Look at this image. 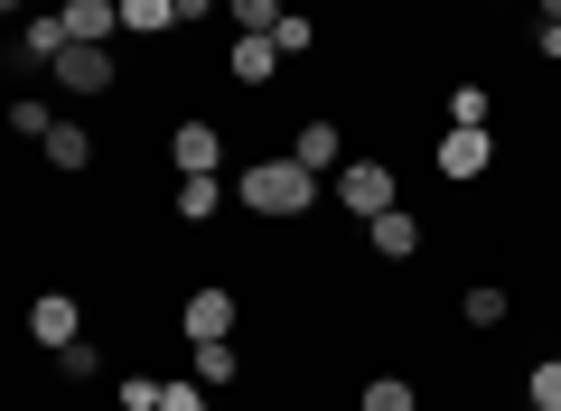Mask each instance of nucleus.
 <instances>
[{
	"label": "nucleus",
	"mask_w": 561,
	"mask_h": 411,
	"mask_svg": "<svg viewBox=\"0 0 561 411\" xmlns=\"http://www.w3.org/2000/svg\"><path fill=\"white\" fill-rule=\"evenodd\" d=\"M272 38H280V57H300V47L319 38V20H290V10H280V28H272Z\"/></svg>",
	"instance_id": "obj_25"
},
{
	"label": "nucleus",
	"mask_w": 561,
	"mask_h": 411,
	"mask_svg": "<svg viewBox=\"0 0 561 411\" xmlns=\"http://www.w3.org/2000/svg\"><path fill=\"white\" fill-rule=\"evenodd\" d=\"M76 47V28H66V10H28L20 20V66H47L57 76V57Z\"/></svg>",
	"instance_id": "obj_4"
},
{
	"label": "nucleus",
	"mask_w": 561,
	"mask_h": 411,
	"mask_svg": "<svg viewBox=\"0 0 561 411\" xmlns=\"http://www.w3.org/2000/svg\"><path fill=\"white\" fill-rule=\"evenodd\" d=\"M206 10H216V0H179V20H206Z\"/></svg>",
	"instance_id": "obj_27"
},
{
	"label": "nucleus",
	"mask_w": 561,
	"mask_h": 411,
	"mask_svg": "<svg viewBox=\"0 0 561 411\" xmlns=\"http://www.w3.org/2000/svg\"><path fill=\"white\" fill-rule=\"evenodd\" d=\"M365 411H421V392L402 384V374H375V384H365Z\"/></svg>",
	"instance_id": "obj_19"
},
{
	"label": "nucleus",
	"mask_w": 561,
	"mask_h": 411,
	"mask_svg": "<svg viewBox=\"0 0 561 411\" xmlns=\"http://www.w3.org/2000/svg\"><path fill=\"white\" fill-rule=\"evenodd\" d=\"M187 346H216V336H234V290L225 281H206V290H187Z\"/></svg>",
	"instance_id": "obj_3"
},
{
	"label": "nucleus",
	"mask_w": 561,
	"mask_h": 411,
	"mask_svg": "<svg viewBox=\"0 0 561 411\" xmlns=\"http://www.w3.org/2000/svg\"><path fill=\"white\" fill-rule=\"evenodd\" d=\"M94 365H103V355H94V336H76V346H57V374H66V384H84Z\"/></svg>",
	"instance_id": "obj_22"
},
{
	"label": "nucleus",
	"mask_w": 561,
	"mask_h": 411,
	"mask_svg": "<svg viewBox=\"0 0 561 411\" xmlns=\"http://www.w3.org/2000/svg\"><path fill=\"white\" fill-rule=\"evenodd\" d=\"M542 20H561V0H542Z\"/></svg>",
	"instance_id": "obj_29"
},
{
	"label": "nucleus",
	"mask_w": 561,
	"mask_h": 411,
	"mask_svg": "<svg viewBox=\"0 0 561 411\" xmlns=\"http://www.w3.org/2000/svg\"><path fill=\"white\" fill-rule=\"evenodd\" d=\"M10 132H20V140H47V132H57V113H47V103H20V113H10Z\"/></svg>",
	"instance_id": "obj_23"
},
{
	"label": "nucleus",
	"mask_w": 561,
	"mask_h": 411,
	"mask_svg": "<svg viewBox=\"0 0 561 411\" xmlns=\"http://www.w3.org/2000/svg\"><path fill=\"white\" fill-rule=\"evenodd\" d=\"M169 159H179V178H206L225 159V140H216V122H179L169 132Z\"/></svg>",
	"instance_id": "obj_8"
},
{
	"label": "nucleus",
	"mask_w": 561,
	"mask_h": 411,
	"mask_svg": "<svg viewBox=\"0 0 561 411\" xmlns=\"http://www.w3.org/2000/svg\"><path fill=\"white\" fill-rule=\"evenodd\" d=\"M38 150H47V159H57V169H84V159H94V140H84V132H76V122H57V132H47V140H38Z\"/></svg>",
	"instance_id": "obj_17"
},
{
	"label": "nucleus",
	"mask_w": 561,
	"mask_h": 411,
	"mask_svg": "<svg viewBox=\"0 0 561 411\" xmlns=\"http://www.w3.org/2000/svg\"><path fill=\"white\" fill-rule=\"evenodd\" d=\"M66 28H76V47H113L122 0H66Z\"/></svg>",
	"instance_id": "obj_10"
},
{
	"label": "nucleus",
	"mask_w": 561,
	"mask_h": 411,
	"mask_svg": "<svg viewBox=\"0 0 561 411\" xmlns=\"http://www.w3.org/2000/svg\"><path fill=\"white\" fill-rule=\"evenodd\" d=\"M365 243H375L383 262H412V253H421V225L393 206V216H375V225H365Z\"/></svg>",
	"instance_id": "obj_12"
},
{
	"label": "nucleus",
	"mask_w": 561,
	"mask_h": 411,
	"mask_svg": "<svg viewBox=\"0 0 561 411\" xmlns=\"http://www.w3.org/2000/svg\"><path fill=\"white\" fill-rule=\"evenodd\" d=\"M290 159H300L309 178H337L346 169V132L337 122H300V132H290Z\"/></svg>",
	"instance_id": "obj_5"
},
{
	"label": "nucleus",
	"mask_w": 561,
	"mask_h": 411,
	"mask_svg": "<svg viewBox=\"0 0 561 411\" xmlns=\"http://www.w3.org/2000/svg\"><path fill=\"white\" fill-rule=\"evenodd\" d=\"M524 402H534V411H561V355H542V365L524 374Z\"/></svg>",
	"instance_id": "obj_18"
},
{
	"label": "nucleus",
	"mask_w": 561,
	"mask_h": 411,
	"mask_svg": "<svg viewBox=\"0 0 561 411\" xmlns=\"http://www.w3.org/2000/svg\"><path fill=\"white\" fill-rule=\"evenodd\" d=\"M28 336H38V346H76V336H84V309H76L66 290H47L38 309H28Z\"/></svg>",
	"instance_id": "obj_9"
},
{
	"label": "nucleus",
	"mask_w": 561,
	"mask_h": 411,
	"mask_svg": "<svg viewBox=\"0 0 561 411\" xmlns=\"http://www.w3.org/2000/svg\"><path fill=\"white\" fill-rule=\"evenodd\" d=\"M243 374V355H234V336H216V346H197V384L216 392V384H234Z\"/></svg>",
	"instance_id": "obj_15"
},
{
	"label": "nucleus",
	"mask_w": 561,
	"mask_h": 411,
	"mask_svg": "<svg viewBox=\"0 0 561 411\" xmlns=\"http://www.w3.org/2000/svg\"><path fill=\"white\" fill-rule=\"evenodd\" d=\"M234 196L253 206V216H309V206H319V178L280 150V159H243V187Z\"/></svg>",
	"instance_id": "obj_1"
},
{
	"label": "nucleus",
	"mask_w": 561,
	"mask_h": 411,
	"mask_svg": "<svg viewBox=\"0 0 561 411\" xmlns=\"http://www.w3.org/2000/svg\"><path fill=\"white\" fill-rule=\"evenodd\" d=\"M225 20L234 28H280V0H225Z\"/></svg>",
	"instance_id": "obj_21"
},
{
	"label": "nucleus",
	"mask_w": 561,
	"mask_h": 411,
	"mask_svg": "<svg viewBox=\"0 0 561 411\" xmlns=\"http://www.w3.org/2000/svg\"><path fill=\"white\" fill-rule=\"evenodd\" d=\"M0 10H10V20H20V10H28V0H0Z\"/></svg>",
	"instance_id": "obj_28"
},
{
	"label": "nucleus",
	"mask_w": 561,
	"mask_h": 411,
	"mask_svg": "<svg viewBox=\"0 0 561 411\" xmlns=\"http://www.w3.org/2000/svg\"><path fill=\"white\" fill-rule=\"evenodd\" d=\"M57 84H66V94H103V84H113V57H103V47H66Z\"/></svg>",
	"instance_id": "obj_11"
},
{
	"label": "nucleus",
	"mask_w": 561,
	"mask_h": 411,
	"mask_svg": "<svg viewBox=\"0 0 561 411\" xmlns=\"http://www.w3.org/2000/svg\"><path fill=\"white\" fill-rule=\"evenodd\" d=\"M459 318H468V328H505V290H496V281H468V290H459Z\"/></svg>",
	"instance_id": "obj_14"
},
{
	"label": "nucleus",
	"mask_w": 561,
	"mask_h": 411,
	"mask_svg": "<svg viewBox=\"0 0 561 411\" xmlns=\"http://www.w3.org/2000/svg\"><path fill=\"white\" fill-rule=\"evenodd\" d=\"M169 20H179V0H122V28H131V38H160Z\"/></svg>",
	"instance_id": "obj_16"
},
{
	"label": "nucleus",
	"mask_w": 561,
	"mask_h": 411,
	"mask_svg": "<svg viewBox=\"0 0 561 411\" xmlns=\"http://www.w3.org/2000/svg\"><path fill=\"white\" fill-rule=\"evenodd\" d=\"M337 206L365 216V225L393 216V169H383V159H346V169H337Z\"/></svg>",
	"instance_id": "obj_2"
},
{
	"label": "nucleus",
	"mask_w": 561,
	"mask_h": 411,
	"mask_svg": "<svg viewBox=\"0 0 561 411\" xmlns=\"http://www.w3.org/2000/svg\"><path fill=\"white\" fill-rule=\"evenodd\" d=\"M122 411H160V384L150 374H122Z\"/></svg>",
	"instance_id": "obj_26"
},
{
	"label": "nucleus",
	"mask_w": 561,
	"mask_h": 411,
	"mask_svg": "<svg viewBox=\"0 0 561 411\" xmlns=\"http://www.w3.org/2000/svg\"><path fill=\"white\" fill-rule=\"evenodd\" d=\"M486 169H496V140L449 122V132H440V178H486Z\"/></svg>",
	"instance_id": "obj_7"
},
{
	"label": "nucleus",
	"mask_w": 561,
	"mask_h": 411,
	"mask_svg": "<svg viewBox=\"0 0 561 411\" xmlns=\"http://www.w3.org/2000/svg\"><path fill=\"white\" fill-rule=\"evenodd\" d=\"M272 66H280V38H272V28H234L225 76H234V84H272Z\"/></svg>",
	"instance_id": "obj_6"
},
{
	"label": "nucleus",
	"mask_w": 561,
	"mask_h": 411,
	"mask_svg": "<svg viewBox=\"0 0 561 411\" xmlns=\"http://www.w3.org/2000/svg\"><path fill=\"white\" fill-rule=\"evenodd\" d=\"M449 122L459 132H486V84H449Z\"/></svg>",
	"instance_id": "obj_20"
},
{
	"label": "nucleus",
	"mask_w": 561,
	"mask_h": 411,
	"mask_svg": "<svg viewBox=\"0 0 561 411\" xmlns=\"http://www.w3.org/2000/svg\"><path fill=\"white\" fill-rule=\"evenodd\" d=\"M169 206H179L187 225H206V216L225 206V178H216V169H206V178H179V196H169Z\"/></svg>",
	"instance_id": "obj_13"
},
{
	"label": "nucleus",
	"mask_w": 561,
	"mask_h": 411,
	"mask_svg": "<svg viewBox=\"0 0 561 411\" xmlns=\"http://www.w3.org/2000/svg\"><path fill=\"white\" fill-rule=\"evenodd\" d=\"M160 411H206V384L187 374V384H160Z\"/></svg>",
	"instance_id": "obj_24"
}]
</instances>
